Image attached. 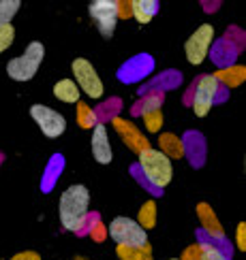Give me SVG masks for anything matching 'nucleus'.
I'll return each mask as SVG.
<instances>
[{
    "mask_svg": "<svg viewBox=\"0 0 246 260\" xmlns=\"http://www.w3.org/2000/svg\"><path fill=\"white\" fill-rule=\"evenodd\" d=\"M88 205H90V192L81 183H73V186L64 190L58 205L60 222L64 229L73 233L79 231L86 215H88Z\"/></svg>",
    "mask_w": 246,
    "mask_h": 260,
    "instance_id": "nucleus-1",
    "label": "nucleus"
},
{
    "mask_svg": "<svg viewBox=\"0 0 246 260\" xmlns=\"http://www.w3.org/2000/svg\"><path fill=\"white\" fill-rule=\"evenodd\" d=\"M43 56H45V49H43V45L39 41H32L21 56L9 60V64H7L9 77L15 79V81H30L37 75L41 62H43Z\"/></svg>",
    "mask_w": 246,
    "mask_h": 260,
    "instance_id": "nucleus-2",
    "label": "nucleus"
},
{
    "mask_svg": "<svg viewBox=\"0 0 246 260\" xmlns=\"http://www.w3.org/2000/svg\"><path fill=\"white\" fill-rule=\"evenodd\" d=\"M139 167H142L144 175L154 183L156 188H165L167 183L174 177V167H171V160L160 154L158 149H146L139 154Z\"/></svg>",
    "mask_w": 246,
    "mask_h": 260,
    "instance_id": "nucleus-3",
    "label": "nucleus"
},
{
    "mask_svg": "<svg viewBox=\"0 0 246 260\" xmlns=\"http://www.w3.org/2000/svg\"><path fill=\"white\" fill-rule=\"evenodd\" d=\"M110 235L112 239L118 245H124V247H133V250H142V247H148V235L146 231L139 226L135 220L131 218H114L110 224Z\"/></svg>",
    "mask_w": 246,
    "mask_h": 260,
    "instance_id": "nucleus-4",
    "label": "nucleus"
},
{
    "mask_svg": "<svg viewBox=\"0 0 246 260\" xmlns=\"http://www.w3.org/2000/svg\"><path fill=\"white\" fill-rule=\"evenodd\" d=\"M71 67H73L75 79H77V88H81L90 99H101L103 92H105L103 81H101L99 75H96L92 64L86 58H77V60H73Z\"/></svg>",
    "mask_w": 246,
    "mask_h": 260,
    "instance_id": "nucleus-5",
    "label": "nucleus"
},
{
    "mask_svg": "<svg viewBox=\"0 0 246 260\" xmlns=\"http://www.w3.org/2000/svg\"><path fill=\"white\" fill-rule=\"evenodd\" d=\"M30 117L39 124L41 133L45 137H49V139H58L64 130H67V120H64L58 111L49 109V107H45V105H32L30 107Z\"/></svg>",
    "mask_w": 246,
    "mask_h": 260,
    "instance_id": "nucleus-6",
    "label": "nucleus"
},
{
    "mask_svg": "<svg viewBox=\"0 0 246 260\" xmlns=\"http://www.w3.org/2000/svg\"><path fill=\"white\" fill-rule=\"evenodd\" d=\"M214 41V28L210 24H201L193 35L188 37V41L184 43V51H186V60L190 64H201L206 60L210 45Z\"/></svg>",
    "mask_w": 246,
    "mask_h": 260,
    "instance_id": "nucleus-7",
    "label": "nucleus"
},
{
    "mask_svg": "<svg viewBox=\"0 0 246 260\" xmlns=\"http://www.w3.org/2000/svg\"><path fill=\"white\" fill-rule=\"evenodd\" d=\"M88 11H90V17L94 19L99 32L105 39H110L114 35V30H116V24H118V7H116V3L114 0H92Z\"/></svg>",
    "mask_w": 246,
    "mask_h": 260,
    "instance_id": "nucleus-8",
    "label": "nucleus"
},
{
    "mask_svg": "<svg viewBox=\"0 0 246 260\" xmlns=\"http://www.w3.org/2000/svg\"><path fill=\"white\" fill-rule=\"evenodd\" d=\"M216 90H218V81L214 79V75H206L201 77L197 88H195V99H193V111L197 117H206L214 105L216 99Z\"/></svg>",
    "mask_w": 246,
    "mask_h": 260,
    "instance_id": "nucleus-9",
    "label": "nucleus"
},
{
    "mask_svg": "<svg viewBox=\"0 0 246 260\" xmlns=\"http://www.w3.org/2000/svg\"><path fill=\"white\" fill-rule=\"evenodd\" d=\"M112 124H114V128L118 130V135L122 137V141H124V143H126L128 147H131L133 151H137V154H142V151L150 149V141H146V137H144L142 133H139L135 124L122 120V117H114Z\"/></svg>",
    "mask_w": 246,
    "mask_h": 260,
    "instance_id": "nucleus-10",
    "label": "nucleus"
},
{
    "mask_svg": "<svg viewBox=\"0 0 246 260\" xmlns=\"http://www.w3.org/2000/svg\"><path fill=\"white\" fill-rule=\"evenodd\" d=\"M92 156L99 165H110L114 154H112V145H110V135H107V126L105 124H96L92 128Z\"/></svg>",
    "mask_w": 246,
    "mask_h": 260,
    "instance_id": "nucleus-11",
    "label": "nucleus"
},
{
    "mask_svg": "<svg viewBox=\"0 0 246 260\" xmlns=\"http://www.w3.org/2000/svg\"><path fill=\"white\" fill-rule=\"evenodd\" d=\"M197 215H199L201 226H203V229H206L212 237H218V239H223L225 231H223V226H221V222H218V218H216V213L212 211V207H210L208 203H199V205H197Z\"/></svg>",
    "mask_w": 246,
    "mask_h": 260,
    "instance_id": "nucleus-12",
    "label": "nucleus"
},
{
    "mask_svg": "<svg viewBox=\"0 0 246 260\" xmlns=\"http://www.w3.org/2000/svg\"><path fill=\"white\" fill-rule=\"evenodd\" d=\"M158 147H160L158 149L160 154H165L169 160L184 156V143H182V141L176 135H171V133H165V135L158 137Z\"/></svg>",
    "mask_w": 246,
    "mask_h": 260,
    "instance_id": "nucleus-13",
    "label": "nucleus"
},
{
    "mask_svg": "<svg viewBox=\"0 0 246 260\" xmlns=\"http://www.w3.org/2000/svg\"><path fill=\"white\" fill-rule=\"evenodd\" d=\"M156 11H158L156 0H133L131 3V13L139 24H150V19L154 17Z\"/></svg>",
    "mask_w": 246,
    "mask_h": 260,
    "instance_id": "nucleus-14",
    "label": "nucleus"
},
{
    "mask_svg": "<svg viewBox=\"0 0 246 260\" xmlns=\"http://www.w3.org/2000/svg\"><path fill=\"white\" fill-rule=\"evenodd\" d=\"M53 96L62 103H77L79 101V88L71 79H62L53 85Z\"/></svg>",
    "mask_w": 246,
    "mask_h": 260,
    "instance_id": "nucleus-15",
    "label": "nucleus"
},
{
    "mask_svg": "<svg viewBox=\"0 0 246 260\" xmlns=\"http://www.w3.org/2000/svg\"><path fill=\"white\" fill-rule=\"evenodd\" d=\"M144 124L148 128V133H158L163 126V113L158 109V99L150 101V107L144 111Z\"/></svg>",
    "mask_w": 246,
    "mask_h": 260,
    "instance_id": "nucleus-16",
    "label": "nucleus"
},
{
    "mask_svg": "<svg viewBox=\"0 0 246 260\" xmlns=\"http://www.w3.org/2000/svg\"><path fill=\"white\" fill-rule=\"evenodd\" d=\"M244 77H246V69L244 67H229V69H223V71H218L216 75H214V79L225 81L229 88H233V85H240L244 81Z\"/></svg>",
    "mask_w": 246,
    "mask_h": 260,
    "instance_id": "nucleus-17",
    "label": "nucleus"
},
{
    "mask_svg": "<svg viewBox=\"0 0 246 260\" xmlns=\"http://www.w3.org/2000/svg\"><path fill=\"white\" fill-rule=\"evenodd\" d=\"M116 254L120 256V260H152V254H150V245L142 247V250H133V247H124L118 245Z\"/></svg>",
    "mask_w": 246,
    "mask_h": 260,
    "instance_id": "nucleus-18",
    "label": "nucleus"
},
{
    "mask_svg": "<svg viewBox=\"0 0 246 260\" xmlns=\"http://www.w3.org/2000/svg\"><path fill=\"white\" fill-rule=\"evenodd\" d=\"M154 222H156V205H154V201H148V203H144V207L139 209V222L137 224L146 231V229H152Z\"/></svg>",
    "mask_w": 246,
    "mask_h": 260,
    "instance_id": "nucleus-19",
    "label": "nucleus"
},
{
    "mask_svg": "<svg viewBox=\"0 0 246 260\" xmlns=\"http://www.w3.org/2000/svg\"><path fill=\"white\" fill-rule=\"evenodd\" d=\"M19 7H21L19 0H0V26L11 24V19L15 17Z\"/></svg>",
    "mask_w": 246,
    "mask_h": 260,
    "instance_id": "nucleus-20",
    "label": "nucleus"
},
{
    "mask_svg": "<svg viewBox=\"0 0 246 260\" xmlns=\"http://www.w3.org/2000/svg\"><path fill=\"white\" fill-rule=\"evenodd\" d=\"M77 122L81 124V128H94L96 126V120L92 117L88 105H84V103L77 105Z\"/></svg>",
    "mask_w": 246,
    "mask_h": 260,
    "instance_id": "nucleus-21",
    "label": "nucleus"
},
{
    "mask_svg": "<svg viewBox=\"0 0 246 260\" xmlns=\"http://www.w3.org/2000/svg\"><path fill=\"white\" fill-rule=\"evenodd\" d=\"M15 39V28L13 24H7V26H0V51H5L11 47V43Z\"/></svg>",
    "mask_w": 246,
    "mask_h": 260,
    "instance_id": "nucleus-22",
    "label": "nucleus"
},
{
    "mask_svg": "<svg viewBox=\"0 0 246 260\" xmlns=\"http://www.w3.org/2000/svg\"><path fill=\"white\" fill-rule=\"evenodd\" d=\"M199 260H227L225 258L216 247H212V245H201V258Z\"/></svg>",
    "mask_w": 246,
    "mask_h": 260,
    "instance_id": "nucleus-23",
    "label": "nucleus"
},
{
    "mask_svg": "<svg viewBox=\"0 0 246 260\" xmlns=\"http://www.w3.org/2000/svg\"><path fill=\"white\" fill-rule=\"evenodd\" d=\"M235 243H238V250H246V224L240 222L238 224V233H235Z\"/></svg>",
    "mask_w": 246,
    "mask_h": 260,
    "instance_id": "nucleus-24",
    "label": "nucleus"
},
{
    "mask_svg": "<svg viewBox=\"0 0 246 260\" xmlns=\"http://www.w3.org/2000/svg\"><path fill=\"white\" fill-rule=\"evenodd\" d=\"M201 258V245H190L188 250L182 254L180 260H199Z\"/></svg>",
    "mask_w": 246,
    "mask_h": 260,
    "instance_id": "nucleus-25",
    "label": "nucleus"
},
{
    "mask_svg": "<svg viewBox=\"0 0 246 260\" xmlns=\"http://www.w3.org/2000/svg\"><path fill=\"white\" fill-rule=\"evenodd\" d=\"M11 260H41V256L37 254V252H19V254H15Z\"/></svg>",
    "mask_w": 246,
    "mask_h": 260,
    "instance_id": "nucleus-26",
    "label": "nucleus"
},
{
    "mask_svg": "<svg viewBox=\"0 0 246 260\" xmlns=\"http://www.w3.org/2000/svg\"><path fill=\"white\" fill-rule=\"evenodd\" d=\"M116 7H118V17H126L128 13H131V3H116Z\"/></svg>",
    "mask_w": 246,
    "mask_h": 260,
    "instance_id": "nucleus-27",
    "label": "nucleus"
},
{
    "mask_svg": "<svg viewBox=\"0 0 246 260\" xmlns=\"http://www.w3.org/2000/svg\"><path fill=\"white\" fill-rule=\"evenodd\" d=\"M92 237H94V239H103V233H101V229H99V222L94 224V229H92Z\"/></svg>",
    "mask_w": 246,
    "mask_h": 260,
    "instance_id": "nucleus-28",
    "label": "nucleus"
},
{
    "mask_svg": "<svg viewBox=\"0 0 246 260\" xmlns=\"http://www.w3.org/2000/svg\"><path fill=\"white\" fill-rule=\"evenodd\" d=\"M75 260H86V258H75Z\"/></svg>",
    "mask_w": 246,
    "mask_h": 260,
    "instance_id": "nucleus-29",
    "label": "nucleus"
},
{
    "mask_svg": "<svg viewBox=\"0 0 246 260\" xmlns=\"http://www.w3.org/2000/svg\"><path fill=\"white\" fill-rule=\"evenodd\" d=\"M169 260H180V258H169Z\"/></svg>",
    "mask_w": 246,
    "mask_h": 260,
    "instance_id": "nucleus-30",
    "label": "nucleus"
}]
</instances>
